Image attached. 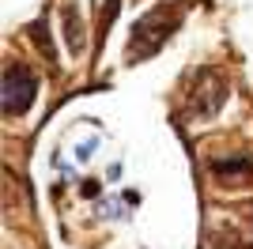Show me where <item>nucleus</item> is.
Segmentation results:
<instances>
[{
  "label": "nucleus",
  "instance_id": "obj_1",
  "mask_svg": "<svg viewBox=\"0 0 253 249\" xmlns=\"http://www.w3.org/2000/svg\"><path fill=\"white\" fill-rule=\"evenodd\" d=\"M38 98V76L31 72V64L8 61L4 68V83H0V106L8 117H23Z\"/></svg>",
  "mask_w": 253,
  "mask_h": 249
},
{
  "label": "nucleus",
  "instance_id": "obj_2",
  "mask_svg": "<svg viewBox=\"0 0 253 249\" xmlns=\"http://www.w3.org/2000/svg\"><path fill=\"white\" fill-rule=\"evenodd\" d=\"M223 102H227V83L215 72L204 76V80L193 83V94L185 102V121H211L223 110Z\"/></svg>",
  "mask_w": 253,
  "mask_h": 249
},
{
  "label": "nucleus",
  "instance_id": "obj_3",
  "mask_svg": "<svg viewBox=\"0 0 253 249\" xmlns=\"http://www.w3.org/2000/svg\"><path fill=\"white\" fill-rule=\"evenodd\" d=\"M61 27H64V45L72 57H84L87 31H84V15H80V0H61Z\"/></svg>",
  "mask_w": 253,
  "mask_h": 249
},
{
  "label": "nucleus",
  "instance_id": "obj_4",
  "mask_svg": "<svg viewBox=\"0 0 253 249\" xmlns=\"http://www.w3.org/2000/svg\"><path fill=\"white\" fill-rule=\"evenodd\" d=\"M208 170L215 177H250L253 174V163H250V159H242V155H231V159H211Z\"/></svg>",
  "mask_w": 253,
  "mask_h": 249
},
{
  "label": "nucleus",
  "instance_id": "obj_5",
  "mask_svg": "<svg viewBox=\"0 0 253 249\" xmlns=\"http://www.w3.org/2000/svg\"><path fill=\"white\" fill-rule=\"evenodd\" d=\"M31 34H34V42L42 45V53L53 61V57H57V49H53V38H49V19H38V23L31 27Z\"/></svg>",
  "mask_w": 253,
  "mask_h": 249
},
{
  "label": "nucleus",
  "instance_id": "obj_6",
  "mask_svg": "<svg viewBox=\"0 0 253 249\" xmlns=\"http://www.w3.org/2000/svg\"><path fill=\"white\" fill-rule=\"evenodd\" d=\"M95 151H98V140H84V144L76 147V159H80V163H87V159L95 155Z\"/></svg>",
  "mask_w": 253,
  "mask_h": 249
},
{
  "label": "nucleus",
  "instance_id": "obj_7",
  "mask_svg": "<svg viewBox=\"0 0 253 249\" xmlns=\"http://www.w3.org/2000/svg\"><path fill=\"white\" fill-rule=\"evenodd\" d=\"M121 170H125V166H121V163H114L110 170H106V181H117V177H121Z\"/></svg>",
  "mask_w": 253,
  "mask_h": 249
}]
</instances>
